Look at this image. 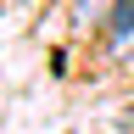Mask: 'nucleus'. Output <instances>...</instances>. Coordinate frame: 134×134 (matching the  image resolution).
Here are the masks:
<instances>
[{
  "mask_svg": "<svg viewBox=\"0 0 134 134\" xmlns=\"http://www.w3.org/2000/svg\"><path fill=\"white\" fill-rule=\"evenodd\" d=\"M129 34H134V0H117V6H112V23H106V39L123 45Z\"/></svg>",
  "mask_w": 134,
  "mask_h": 134,
  "instance_id": "1",
  "label": "nucleus"
}]
</instances>
